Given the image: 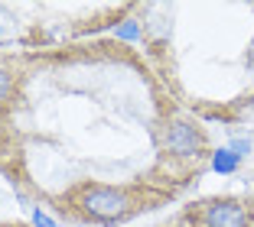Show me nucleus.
Here are the masks:
<instances>
[{"label":"nucleus","mask_w":254,"mask_h":227,"mask_svg":"<svg viewBox=\"0 0 254 227\" xmlns=\"http://www.w3.org/2000/svg\"><path fill=\"white\" fill-rule=\"evenodd\" d=\"M75 208L98 224H118L134 214V198L114 185H82L75 191Z\"/></svg>","instance_id":"f257e3e1"},{"label":"nucleus","mask_w":254,"mask_h":227,"mask_svg":"<svg viewBox=\"0 0 254 227\" xmlns=\"http://www.w3.org/2000/svg\"><path fill=\"white\" fill-rule=\"evenodd\" d=\"M254 214L245 201H235V198H215L202 208L199 224L202 227H251Z\"/></svg>","instance_id":"f03ea898"},{"label":"nucleus","mask_w":254,"mask_h":227,"mask_svg":"<svg viewBox=\"0 0 254 227\" xmlns=\"http://www.w3.org/2000/svg\"><path fill=\"white\" fill-rule=\"evenodd\" d=\"M163 146H166V153L189 159V156H202L205 136H202L199 127L186 124V120H173V124H166V130H163Z\"/></svg>","instance_id":"7ed1b4c3"},{"label":"nucleus","mask_w":254,"mask_h":227,"mask_svg":"<svg viewBox=\"0 0 254 227\" xmlns=\"http://www.w3.org/2000/svg\"><path fill=\"white\" fill-rule=\"evenodd\" d=\"M238 166H241V159L228 146L212 153V172H218V176H232V172H238Z\"/></svg>","instance_id":"20e7f679"},{"label":"nucleus","mask_w":254,"mask_h":227,"mask_svg":"<svg viewBox=\"0 0 254 227\" xmlns=\"http://www.w3.org/2000/svg\"><path fill=\"white\" fill-rule=\"evenodd\" d=\"M13 97V75L7 72V65H0V104H7Z\"/></svg>","instance_id":"39448f33"},{"label":"nucleus","mask_w":254,"mask_h":227,"mask_svg":"<svg viewBox=\"0 0 254 227\" xmlns=\"http://www.w3.org/2000/svg\"><path fill=\"white\" fill-rule=\"evenodd\" d=\"M114 33H118L121 39H127V43H134V39H140V23L137 20H124Z\"/></svg>","instance_id":"423d86ee"},{"label":"nucleus","mask_w":254,"mask_h":227,"mask_svg":"<svg viewBox=\"0 0 254 227\" xmlns=\"http://www.w3.org/2000/svg\"><path fill=\"white\" fill-rule=\"evenodd\" d=\"M228 149H232V153H235V156H238V159H245V156H248V153H251V149H254V146H251V139H248V136H235V139H232V143H228Z\"/></svg>","instance_id":"0eeeda50"},{"label":"nucleus","mask_w":254,"mask_h":227,"mask_svg":"<svg viewBox=\"0 0 254 227\" xmlns=\"http://www.w3.org/2000/svg\"><path fill=\"white\" fill-rule=\"evenodd\" d=\"M30 218H33V224H36V227H56V221L49 218L46 211H39V208H33V211H30Z\"/></svg>","instance_id":"6e6552de"},{"label":"nucleus","mask_w":254,"mask_h":227,"mask_svg":"<svg viewBox=\"0 0 254 227\" xmlns=\"http://www.w3.org/2000/svg\"><path fill=\"white\" fill-rule=\"evenodd\" d=\"M251 227H254V221H251Z\"/></svg>","instance_id":"1a4fd4ad"}]
</instances>
